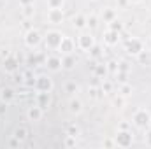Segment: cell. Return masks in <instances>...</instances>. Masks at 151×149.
I'll list each match as a JSON object with an SVG mask.
<instances>
[{
	"mask_svg": "<svg viewBox=\"0 0 151 149\" xmlns=\"http://www.w3.org/2000/svg\"><path fill=\"white\" fill-rule=\"evenodd\" d=\"M132 123L137 128H148L151 125V112L148 109H144V107L137 109L134 112V116H132Z\"/></svg>",
	"mask_w": 151,
	"mask_h": 149,
	"instance_id": "6da1fadb",
	"label": "cell"
},
{
	"mask_svg": "<svg viewBox=\"0 0 151 149\" xmlns=\"http://www.w3.org/2000/svg\"><path fill=\"white\" fill-rule=\"evenodd\" d=\"M55 88V82L53 79L47 74H39L35 75V82H34V90L35 91H46V93H51Z\"/></svg>",
	"mask_w": 151,
	"mask_h": 149,
	"instance_id": "7a4b0ae2",
	"label": "cell"
},
{
	"mask_svg": "<svg viewBox=\"0 0 151 149\" xmlns=\"http://www.w3.org/2000/svg\"><path fill=\"white\" fill-rule=\"evenodd\" d=\"M125 51L132 56H141L144 53V42L139 37H130L125 42Z\"/></svg>",
	"mask_w": 151,
	"mask_h": 149,
	"instance_id": "3957f363",
	"label": "cell"
},
{
	"mask_svg": "<svg viewBox=\"0 0 151 149\" xmlns=\"http://www.w3.org/2000/svg\"><path fill=\"white\" fill-rule=\"evenodd\" d=\"M62 39H63V34H62V32H58V30H49V32L46 34V37H44V46H46V49L58 51Z\"/></svg>",
	"mask_w": 151,
	"mask_h": 149,
	"instance_id": "277c9868",
	"label": "cell"
},
{
	"mask_svg": "<svg viewBox=\"0 0 151 149\" xmlns=\"http://www.w3.org/2000/svg\"><path fill=\"white\" fill-rule=\"evenodd\" d=\"M114 142H116V146L118 148H130L132 144H134V133H132V130H118V133L114 135Z\"/></svg>",
	"mask_w": 151,
	"mask_h": 149,
	"instance_id": "5b68a950",
	"label": "cell"
},
{
	"mask_svg": "<svg viewBox=\"0 0 151 149\" xmlns=\"http://www.w3.org/2000/svg\"><path fill=\"white\" fill-rule=\"evenodd\" d=\"M23 40H25V46H27V47L35 49L37 46H40V42L44 40V37L40 35V32H39V30H35V28H30V30L25 34Z\"/></svg>",
	"mask_w": 151,
	"mask_h": 149,
	"instance_id": "8992f818",
	"label": "cell"
},
{
	"mask_svg": "<svg viewBox=\"0 0 151 149\" xmlns=\"http://www.w3.org/2000/svg\"><path fill=\"white\" fill-rule=\"evenodd\" d=\"M76 44H77V47H79L81 51L88 53V51H90L97 42H95V37H93L91 34H88V32H84V30H83V32L79 34V37H77V42H76Z\"/></svg>",
	"mask_w": 151,
	"mask_h": 149,
	"instance_id": "52a82bcc",
	"label": "cell"
},
{
	"mask_svg": "<svg viewBox=\"0 0 151 149\" xmlns=\"http://www.w3.org/2000/svg\"><path fill=\"white\" fill-rule=\"evenodd\" d=\"M102 39H104V44H106V46H109V47L118 46V44H119V40H121V32H116V30L107 28V30L104 32Z\"/></svg>",
	"mask_w": 151,
	"mask_h": 149,
	"instance_id": "ba28073f",
	"label": "cell"
},
{
	"mask_svg": "<svg viewBox=\"0 0 151 149\" xmlns=\"http://www.w3.org/2000/svg\"><path fill=\"white\" fill-rule=\"evenodd\" d=\"M76 47H77V44H76V40L72 37H67V35H63L62 39V42H60V47H58V51L62 53V54H72L76 51Z\"/></svg>",
	"mask_w": 151,
	"mask_h": 149,
	"instance_id": "9c48e42d",
	"label": "cell"
},
{
	"mask_svg": "<svg viewBox=\"0 0 151 149\" xmlns=\"http://www.w3.org/2000/svg\"><path fill=\"white\" fill-rule=\"evenodd\" d=\"M44 65L47 67L49 72H60V70H62V56H58V54H51V56L46 58Z\"/></svg>",
	"mask_w": 151,
	"mask_h": 149,
	"instance_id": "30bf717a",
	"label": "cell"
},
{
	"mask_svg": "<svg viewBox=\"0 0 151 149\" xmlns=\"http://www.w3.org/2000/svg\"><path fill=\"white\" fill-rule=\"evenodd\" d=\"M2 67H4V70H5V72H9V74H14V72H18V69H19V62H18V58H16V56H11V54H7V56L4 58V63H2Z\"/></svg>",
	"mask_w": 151,
	"mask_h": 149,
	"instance_id": "8fae6325",
	"label": "cell"
},
{
	"mask_svg": "<svg viewBox=\"0 0 151 149\" xmlns=\"http://www.w3.org/2000/svg\"><path fill=\"white\" fill-rule=\"evenodd\" d=\"M63 19H65L63 9H49V11H47V21H49V23L60 25V23H63Z\"/></svg>",
	"mask_w": 151,
	"mask_h": 149,
	"instance_id": "7c38bea8",
	"label": "cell"
},
{
	"mask_svg": "<svg viewBox=\"0 0 151 149\" xmlns=\"http://www.w3.org/2000/svg\"><path fill=\"white\" fill-rule=\"evenodd\" d=\"M35 104L46 111V109L51 105V93H46V91H35Z\"/></svg>",
	"mask_w": 151,
	"mask_h": 149,
	"instance_id": "4fadbf2b",
	"label": "cell"
},
{
	"mask_svg": "<svg viewBox=\"0 0 151 149\" xmlns=\"http://www.w3.org/2000/svg\"><path fill=\"white\" fill-rule=\"evenodd\" d=\"M42 116H44V109L42 107H39L37 104L35 105H32V107H28V111H27V117L30 119V121H34V123H37L42 119Z\"/></svg>",
	"mask_w": 151,
	"mask_h": 149,
	"instance_id": "5bb4252c",
	"label": "cell"
},
{
	"mask_svg": "<svg viewBox=\"0 0 151 149\" xmlns=\"http://www.w3.org/2000/svg\"><path fill=\"white\" fill-rule=\"evenodd\" d=\"M69 112L70 114H74V116H79L81 112H83V102L77 98V97H70V100H69Z\"/></svg>",
	"mask_w": 151,
	"mask_h": 149,
	"instance_id": "9a60e30c",
	"label": "cell"
},
{
	"mask_svg": "<svg viewBox=\"0 0 151 149\" xmlns=\"http://www.w3.org/2000/svg\"><path fill=\"white\" fill-rule=\"evenodd\" d=\"M72 27H74L76 30H86L88 28V23H86V16L84 14H76L74 18H72Z\"/></svg>",
	"mask_w": 151,
	"mask_h": 149,
	"instance_id": "2e32d148",
	"label": "cell"
},
{
	"mask_svg": "<svg viewBox=\"0 0 151 149\" xmlns=\"http://www.w3.org/2000/svg\"><path fill=\"white\" fill-rule=\"evenodd\" d=\"M76 63H77V60H76L74 54H63L62 56V69L63 70H72Z\"/></svg>",
	"mask_w": 151,
	"mask_h": 149,
	"instance_id": "e0dca14e",
	"label": "cell"
},
{
	"mask_svg": "<svg viewBox=\"0 0 151 149\" xmlns=\"http://www.w3.org/2000/svg\"><path fill=\"white\" fill-rule=\"evenodd\" d=\"M14 98H16V93H14L12 88H2L0 90V100L4 104H11Z\"/></svg>",
	"mask_w": 151,
	"mask_h": 149,
	"instance_id": "ac0fdd59",
	"label": "cell"
},
{
	"mask_svg": "<svg viewBox=\"0 0 151 149\" xmlns=\"http://www.w3.org/2000/svg\"><path fill=\"white\" fill-rule=\"evenodd\" d=\"M109 74V69H107V63H99L93 67V75L97 79H106Z\"/></svg>",
	"mask_w": 151,
	"mask_h": 149,
	"instance_id": "d6986e66",
	"label": "cell"
},
{
	"mask_svg": "<svg viewBox=\"0 0 151 149\" xmlns=\"http://www.w3.org/2000/svg\"><path fill=\"white\" fill-rule=\"evenodd\" d=\"M12 137H14V139H18L19 142H25V140H27V137H28V130H27L25 126H18V128H14Z\"/></svg>",
	"mask_w": 151,
	"mask_h": 149,
	"instance_id": "ffe728a7",
	"label": "cell"
},
{
	"mask_svg": "<svg viewBox=\"0 0 151 149\" xmlns=\"http://www.w3.org/2000/svg\"><path fill=\"white\" fill-rule=\"evenodd\" d=\"M116 18H118V14H116V11H114L113 7H104V11H102V19H104V23H111Z\"/></svg>",
	"mask_w": 151,
	"mask_h": 149,
	"instance_id": "44dd1931",
	"label": "cell"
},
{
	"mask_svg": "<svg viewBox=\"0 0 151 149\" xmlns=\"http://www.w3.org/2000/svg\"><path fill=\"white\" fill-rule=\"evenodd\" d=\"M132 91H134V88H132L130 82H121L119 84V90H118L119 97H128V95H132Z\"/></svg>",
	"mask_w": 151,
	"mask_h": 149,
	"instance_id": "7402d4cb",
	"label": "cell"
},
{
	"mask_svg": "<svg viewBox=\"0 0 151 149\" xmlns=\"http://www.w3.org/2000/svg\"><path fill=\"white\" fill-rule=\"evenodd\" d=\"M21 14H23L27 19L34 18V14H35V7H34V4H30V5H23V7H21Z\"/></svg>",
	"mask_w": 151,
	"mask_h": 149,
	"instance_id": "603a6c76",
	"label": "cell"
},
{
	"mask_svg": "<svg viewBox=\"0 0 151 149\" xmlns=\"http://www.w3.org/2000/svg\"><path fill=\"white\" fill-rule=\"evenodd\" d=\"M100 91H102V95H109V93H113V82L107 81V79H102Z\"/></svg>",
	"mask_w": 151,
	"mask_h": 149,
	"instance_id": "cb8c5ba5",
	"label": "cell"
},
{
	"mask_svg": "<svg viewBox=\"0 0 151 149\" xmlns=\"http://www.w3.org/2000/svg\"><path fill=\"white\" fill-rule=\"evenodd\" d=\"M65 135H72V137H76V139H77V137L81 135V128H79L77 125H74V123H72V125H69V126H67Z\"/></svg>",
	"mask_w": 151,
	"mask_h": 149,
	"instance_id": "d4e9b609",
	"label": "cell"
},
{
	"mask_svg": "<svg viewBox=\"0 0 151 149\" xmlns=\"http://www.w3.org/2000/svg\"><path fill=\"white\" fill-rule=\"evenodd\" d=\"M107 28H111V30H116V32H121L123 30V23L116 18V19H113L111 23H107Z\"/></svg>",
	"mask_w": 151,
	"mask_h": 149,
	"instance_id": "484cf974",
	"label": "cell"
},
{
	"mask_svg": "<svg viewBox=\"0 0 151 149\" xmlns=\"http://www.w3.org/2000/svg\"><path fill=\"white\" fill-rule=\"evenodd\" d=\"M23 77H25V79H23V82H25L27 86H32V88H34V82H35V75H34L32 72H30V70H28V72H25V74H23Z\"/></svg>",
	"mask_w": 151,
	"mask_h": 149,
	"instance_id": "4316f807",
	"label": "cell"
},
{
	"mask_svg": "<svg viewBox=\"0 0 151 149\" xmlns=\"http://www.w3.org/2000/svg\"><path fill=\"white\" fill-rule=\"evenodd\" d=\"M65 0H47V7L49 9H63Z\"/></svg>",
	"mask_w": 151,
	"mask_h": 149,
	"instance_id": "83f0119b",
	"label": "cell"
},
{
	"mask_svg": "<svg viewBox=\"0 0 151 149\" xmlns=\"http://www.w3.org/2000/svg\"><path fill=\"white\" fill-rule=\"evenodd\" d=\"M86 23H88V28H95L99 25V18L95 14H90V16H86Z\"/></svg>",
	"mask_w": 151,
	"mask_h": 149,
	"instance_id": "f1b7e54d",
	"label": "cell"
},
{
	"mask_svg": "<svg viewBox=\"0 0 151 149\" xmlns=\"http://www.w3.org/2000/svg\"><path fill=\"white\" fill-rule=\"evenodd\" d=\"M88 95H90V98H93V100H97L100 95H102V91H100V88H95V86H91L90 90H88Z\"/></svg>",
	"mask_w": 151,
	"mask_h": 149,
	"instance_id": "f546056e",
	"label": "cell"
},
{
	"mask_svg": "<svg viewBox=\"0 0 151 149\" xmlns=\"http://www.w3.org/2000/svg\"><path fill=\"white\" fill-rule=\"evenodd\" d=\"M65 91H67V93H72V95H74V93H77V91H79V86H77L76 82H72V81H69V82L65 84Z\"/></svg>",
	"mask_w": 151,
	"mask_h": 149,
	"instance_id": "4dcf8cb0",
	"label": "cell"
},
{
	"mask_svg": "<svg viewBox=\"0 0 151 149\" xmlns=\"http://www.w3.org/2000/svg\"><path fill=\"white\" fill-rule=\"evenodd\" d=\"M76 144H77V139H76V137L65 135V146H67V148H76Z\"/></svg>",
	"mask_w": 151,
	"mask_h": 149,
	"instance_id": "1f68e13d",
	"label": "cell"
},
{
	"mask_svg": "<svg viewBox=\"0 0 151 149\" xmlns=\"http://www.w3.org/2000/svg\"><path fill=\"white\" fill-rule=\"evenodd\" d=\"M114 75H116V79L119 81V84H121V82H128V72H119V70H118Z\"/></svg>",
	"mask_w": 151,
	"mask_h": 149,
	"instance_id": "d6a6232c",
	"label": "cell"
},
{
	"mask_svg": "<svg viewBox=\"0 0 151 149\" xmlns=\"http://www.w3.org/2000/svg\"><path fill=\"white\" fill-rule=\"evenodd\" d=\"M88 53H90V54H91L93 58H97V56H100V54H102V47L95 44V46H93V47H91V49H90Z\"/></svg>",
	"mask_w": 151,
	"mask_h": 149,
	"instance_id": "836d02e7",
	"label": "cell"
},
{
	"mask_svg": "<svg viewBox=\"0 0 151 149\" xmlns=\"http://www.w3.org/2000/svg\"><path fill=\"white\" fill-rule=\"evenodd\" d=\"M107 69H109V72L116 74V72H118V62H114V60L107 62Z\"/></svg>",
	"mask_w": 151,
	"mask_h": 149,
	"instance_id": "e575fe53",
	"label": "cell"
},
{
	"mask_svg": "<svg viewBox=\"0 0 151 149\" xmlns=\"http://www.w3.org/2000/svg\"><path fill=\"white\" fill-rule=\"evenodd\" d=\"M118 70H119V72H130V67H128L127 62H119V63H118Z\"/></svg>",
	"mask_w": 151,
	"mask_h": 149,
	"instance_id": "d590c367",
	"label": "cell"
},
{
	"mask_svg": "<svg viewBox=\"0 0 151 149\" xmlns=\"http://www.w3.org/2000/svg\"><path fill=\"white\" fill-rule=\"evenodd\" d=\"M102 146H104V148H114L116 142H114V139H106V140L102 142Z\"/></svg>",
	"mask_w": 151,
	"mask_h": 149,
	"instance_id": "8d00e7d4",
	"label": "cell"
},
{
	"mask_svg": "<svg viewBox=\"0 0 151 149\" xmlns=\"http://www.w3.org/2000/svg\"><path fill=\"white\" fill-rule=\"evenodd\" d=\"M21 144H23V142H19L18 139H14V137L11 135V140H9V146H12V148H19Z\"/></svg>",
	"mask_w": 151,
	"mask_h": 149,
	"instance_id": "74e56055",
	"label": "cell"
},
{
	"mask_svg": "<svg viewBox=\"0 0 151 149\" xmlns=\"http://www.w3.org/2000/svg\"><path fill=\"white\" fill-rule=\"evenodd\" d=\"M23 79H25L23 74H16V72H14V81H16V82H19V84H21V82H23Z\"/></svg>",
	"mask_w": 151,
	"mask_h": 149,
	"instance_id": "f35d334b",
	"label": "cell"
},
{
	"mask_svg": "<svg viewBox=\"0 0 151 149\" xmlns=\"http://www.w3.org/2000/svg\"><path fill=\"white\" fill-rule=\"evenodd\" d=\"M118 130H130V125L128 123H119L118 125Z\"/></svg>",
	"mask_w": 151,
	"mask_h": 149,
	"instance_id": "ab89813d",
	"label": "cell"
},
{
	"mask_svg": "<svg viewBox=\"0 0 151 149\" xmlns=\"http://www.w3.org/2000/svg\"><path fill=\"white\" fill-rule=\"evenodd\" d=\"M116 2H118V5H119V7H127V5L130 4V0H116Z\"/></svg>",
	"mask_w": 151,
	"mask_h": 149,
	"instance_id": "60d3db41",
	"label": "cell"
},
{
	"mask_svg": "<svg viewBox=\"0 0 151 149\" xmlns=\"http://www.w3.org/2000/svg\"><path fill=\"white\" fill-rule=\"evenodd\" d=\"M19 4H21V7H23V5H30V4H34V0H19Z\"/></svg>",
	"mask_w": 151,
	"mask_h": 149,
	"instance_id": "b9f144b4",
	"label": "cell"
},
{
	"mask_svg": "<svg viewBox=\"0 0 151 149\" xmlns=\"http://www.w3.org/2000/svg\"><path fill=\"white\" fill-rule=\"evenodd\" d=\"M142 0H130V4H141Z\"/></svg>",
	"mask_w": 151,
	"mask_h": 149,
	"instance_id": "7bdbcfd3",
	"label": "cell"
},
{
	"mask_svg": "<svg viewBox=\"0 0 151 149\" xmlns=\"http://www.w3.org/2000/svg\"><path fill=\"white\" fill-rule=\"evenodd\" d=\"M4 112H5V107L2 105V107H0V114H4Z\"/></svg>",
	"mask_w": 151,
	"mask_h": 149,
	"instance_id": "ee69618b",
	"label": "cell"
},
{
	"mask_svg": "<svg viewBox=\"0 0 151 149\" xmlns=\"http://www.w3.org/2000/svg\"><path fill=\"white\" fill-rule=\"evenodd\" d=\"M150 42H151V35H150Z\"/></svg>",
	"mask_w": 151,
	"mask_h": 149,
	"instance_id": "f6af8a7d",
	"label": "cell"
}]
</instances>
